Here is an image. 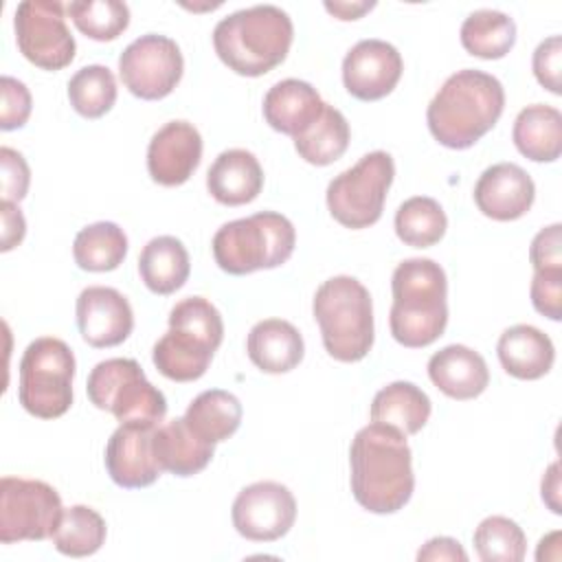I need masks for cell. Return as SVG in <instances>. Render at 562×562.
<instances>
[{
	"mask_svg": "<svg viewBox=\"0 0 562 562\" xmlns=\"http://www.w3.org/2000/svg\"><path fill=\"white\" fill-rule=\"evenodd\" d=\"M448 228V217L441 204L428 195H415L400 204L395 213L397 237L413 248L435 246Z\"/></svg>",
	"mask_w": 562,
	"mask_h": 562,
	"instance_id": "34",
	"label": "cell"
},
{
	"mask_svg": "<svg viewBox=\"0 0 562 562\" xmlns=\"http://www.w3.org/2000/svg\"><path fill=\"white\" fill-rule=\"evenodd\" d=\"M66 11L75 26L97 42H112L130 26V7L119 0H75Z\"/></svg>",
	"mask_w": 562,
	"mask_h": 562,
	"instance_id": "37",
	"label": "cell"
},
{
	"mask_svg": "<svg viewBox=\"0 0 562 562\" xmlns=\"http://www.w3.org/2000/svg\"><path fill=\"white\" fill-rule=\"evenodd\" d=\"M206 189L224 206L248 204L263 189V169L252 151L226 149L209 167Z\"/></svg>",
	"mask_w": 562,
	"mask_h": 562,
	"instance_id": "21",
	"label": "cell"
},
{
	"mask_svg": "<svg viewBox=\"0 0 562 562\" xmlns=\"http://www.w3.org/2000/svg\"><path fill=\"white\" fill-rule=\"evenodd\" d=\"M0 167H2V200L20 202L29 193L31 169L24 156L11 147H0Z\"/></svg>",
	"mask_w": 562,
	"mask_h": 562,
	"instance_id": "41",
	"label": "cell"
},
{
	"mask_svg": "<svg viewBox=\"0 0 562 562\" xmlns=\"http://www.w3.org/2000/svg\"><path fill=\"white\" fill-rule=\"evenodd\" d=\"M540 490H542V501L549 505V509L553 514H560L562 509H560V463L558 461L549 465L547 474L542 476Z\"/></svg>",
	"mask_w": 562,
	"mask_h": 562,
	"instance_id": "45",
	"label": "cell"
},
{
	"mask_svg": "<svg viewBox=\"0 0 562 562\" xmlns=\"http://www.w3.org/2000/svg\"><path fill=\"white\" fill-rule=\"evenodd\" d=\"M533 75L542 88H547L553 94L562 92V37L551 35L542 40L533 50Z\"/></svg>",
	"mask_w": 562,
	"mask_h": 562,
	"instance_id": "40",
	"label": "cell"
},
{
	"mask_svg": "<svg viewBox=\"0 0 562 562\" xmlns=\"http://www.w3.org/2000/svg\"><path fill=\"white\" fill-rule=\"evenodd\" d=\"M154 430L149 424H121L105 446V470L125 490L151 485L162 468L154 454Z\"/></svg>",
	"mask_w": 562,
	"mask_h": 562,
	"instance_id": "17",
	"label": "cell"
},
{
	"mask_svg": "<svg viewBox=\"0 0 562 562\" xmlns=\"http://www.w3.org/2000/svg\"><path fill=\"white\" fill-rule=\"evenodd\" d=\"M294 26L274 4H255L222 18L213 29L217 57L241 77H261L290 53Z\"/></svg>",
	"mask_w": 562,
	"mask_h": 562,
	"instance_id": "4",
	"label": "cell"
},
{
	"mask_svg": "<svg viewBox=\"0 0 562 562\" xmlns=\"http://www.w3.org/2000/svg\"><path fill=\"white\" fill-rule=\"evenodd\" d=\"M184 59L176 40L147 33L130 42L119 57L123 86L138 99L158 101L180 83Z\"/></svg>",
	"mask_w": 562,
	"mask_h": 562,
	"instance_id": "13",
	"label": "cell"
},
{
	"mask_svg": "<svg viewBox=\"0 0 562 562\" xmlns=\"http://www.w3.org/2000/svg\"><path fill=\"white\" fill-rule=\"evenodd\" d=\"M430 411V397L417 384L397 380L375 393L371 402V422L393 426L408 437L426 426Z\"/></svg>",
	"mask_w": 562,
	"mask_h": 562,
	"instance_id": "28",
	"label": "cell"
},
{
	"mask_svg": "<svg viewBox=\"0 0 562 562\" xmlns=\"http://www.w3.org/2000/svg\"><path fill=\"white\" fill-rule=\"evenodd\" d=\"M57 0H24L13 15L20 53L42 70H61L75 59V37Z\"/></svg>",
	"mask_w": 562,
	"mask_h": 562,
	"instance_id": "12",
	"label": "cell"
},
{
	"mask_svg": "<svg viewBox=\"0 0 562 562\" xmlns=\"http://www.w3.org/2000/svg\"><path fill=\"white\" fill-rule=\"evenodd\" d=\"M250 362L263 373H288L303 360L305 345L299 329L283 318H263L246 338Z\"/></svg>",
	"mask_w": 562,
	"mask_h": 562,
	"instance_id": "22",
	"label": "cell"
},
{
	"mask_svg": "<svg viewBox=\"0 0 562 562\" xmlns=\"http://www.w3.org/2000/svg\"><path fill=\"white\" fill-rule=\"evenodd\" d=\"M68 101L83 119H99L116 101V79L108 66L90 64L79 68L68 81Z\"/></svg>",
	"mask_w": 562,
	"mask_h": 562,
	"instance_id": "35",
	"label": "cell"
},
{
	"mask_svg": "<svg viewBox=\"0 0 562 562\" xmlns=\"http://www.w3.org/2000/svg\"><path fill=\"white\" fill-rule=\"evenodd\" d=\"M296 246L294 224L274 211L226 222L213 235L215 263L228 274H250L285 263Z\"/></svg>",
	"mask_w": 562,
	"mask_h": 562,
	"instance_id": "7",
	"label": "cell"
},
{
	"mask_svg": "<svg viewBox=\"0 0 562 562\" xmlns=\"http://www.w3.org/2000/svg\"><path fill=\"white\" fill-rule=\"evenodd\" d=\"M529 261L533 270H549L562 268V226L551 224L531 239L529 246Z\"/></svg>",
	"mask_w": 562,
	"mask_h": 562,
	"instance_id": "42",
	"label": "cell"
},
{
	"mask_svg": "<svg viewBox=\"0 0 562 562\" xmlns=\"http://www.w3.org/2000/svg\"><path fill=\"white\" fill-rule=\"evenodd\" d=\"M241 402L222 389L202 391L182 415L189 428L204 441L220 443L233 437L241 424Z\"/></svg>",
	"mask_w": 562,
	"mask_h": 562,
	"instance_id": "30",
	"label": "cell"
},
{
	"mask_svg": "<svg viewBox=\"0 0 562 562\" xmlns=\"http://www.w3.org/2000/svg\"><path fill=\"white\" fill-rule=\"evenodd\" d=\"M501 367L518 380H538L547 375L555 360L551 338L533 325L507 327L496 345Z\"/></svg>",
	"mask_w": 562,
	"mask_h": 562,
	"instance_id": "24",
	"label": "cell"
},
{
	"mask_svg": "<svg viewBox=\"0 0 562 562\" xmlns=\"http://www.w3.org/2000/svg\"><path fill=\"white\" fill-rule=\"evenodd\" d=\"M0 88H2V110H0V127L4 132L9 130H18V127H24V123L29 121L31 116V108H33V101H31V92L29 88L15 79V77H9L4 75L2 81H0Z\"/></svg>",
	"mask_w": 562,
	"mask_h": 562,
	"instance_id": "39",
	"label": "cell"
},
{
	"mask_svg": "<svg viewBox=\"0 0 562 562\" xmlns=\"http://www.w3.org/2000/svg\"><path fill=\"white\" fill-rule=\"evenodd\" d=\"M211 441L198 437L184 417H176L167 424H158L154 430V454L162 472L176 476H193L202 472L213 459Z\"/></svg>",
	"mask_w": 562,
	"mask_h": 562,
	"instance_id": "25",
	"label": "cell"
},
{
	"mask_svg": "<svg viewBox=\"0 0 562 562\" xmlns=\"http://www.w3.org/2000/svg\"><path fill=\"white\" fill-rule=\"evenodd\" d=\"M529 294L536 312H540L551 321H560L562 318V268L533 270Z\"/></svg>",
	"mask_w": 562,
	"mask_h": 562,
	"instance_id": "38",
	"label": "cell"
},
{
	"mask_svg": "<svg viewBox=\"0 0 562 562\" xmlns=\"http://www.w3.org/2000/svg\"><path fill=\"white\" fill-rule=\"evenodd\" d=\"M127 255V237L114 222H94L81 228L72 241V257L81 270H116Z\"/></svg>",
	"mask_w": 562,
	"mask_h": 562,
	"instance_id": "32",
	"label": "cell"
},
{
	"mask_svg": "<svg viewBox=\"0 0 562 562\" xmlns=\"http://www.w3.org/2000/svg\"><path fill=\"white\" fill-rule=\"evenodd\" d=\"M0 215H2V252H9L11 248H15L26 233V222L22 211L15 206V202H0Z\"/></svg>",
	"mask_w": 562,
	"mask_h": 562,
	"instance_id": "43",
	"label": "cell"
},
{
	"mask_svg": "<svg viewBox=\"0 0 562 562\" xmlns=\"http://www.w3.org/2000/svg\"><path fill=\"white\" fill-rule=\"evenodd\" d=\"M404 70L400 50L384 40H360L342 59V83L360 101H378L393 92Z\"/></svg>",
	"mask_w": 562,
	"mask_h": 562,
	"instance_id": "15",
	"label": "cell"
},
{
	"mask_svg": "<svg viewBox=\"0 0 562 562\" xmlns=\"http://www.w3.org/2000/svg\"><path fill=\"white\" fill-rule=\"evenodd\" d=\"M351 492L360 507L373 514H395L413 496V452L406 435L393 426L360 428L349 448Z\"/></svg>",
	"mask_w": 562,
	"mask_h": 562,
	"instance_id": "1",
	"label": "cell"
},
{
	"mask_svg": "<svg viewBox=\"0 0 562 562\" xmlns=\"http://www.w3.org/2000/svg\"><path fill=\"white\" fill-rule=\"evenodd\" d=\"M233 527L252 542H272L283 538L296 520V501L292 492L277 481H257L246 485L233 501Z\"/></svg>",
	"mask_w": 562,
	"mask_h": 562,
	"instance_id": "14",
	"label": "cell"
},
{
	"mask_svg": "<svg viewBox=\"0 0 562 562\" xmlns=\"http://www.w3.org/2000/svg\"><path fill=\"white\" fill-rule=\"evenodd\" d=\"M202 160V136L189 121L165 123L149 140L147 171L162 187L184 184Z\"/></svg>",
	"mask_w": 562,
	"mask_h": 562,
	"instance_id": "18",
	"label": "cell"
},
{
	"mask_svg": "<svg viewBox=\"0 0 562 562\" xmlns=\"http://www.w3.org/2000/svg\"><path fill=\"white\" fill-rule=\"evenodd\" d=\"M75 312L81 338L97 349L121 345L134 329L130 301L108 285H88L81 290Z\"/></svg>",
	"mask_w": 562,
	"mask_h": 562,
	"instance_id": "16",
	"label": "cell"
},
{
	"mask_svg": "<svg viewBox=\"0 0 562 562\" xmlns=\"http://www.w3.org/2000/svg\"><path fill=\"white\" fill-rule=\"evenodd\" d=\"M138 272L143 283L160 296L180 290L191 272L189 252L184 244L173 235H160L149 239L138 257Z\"/></svg>",
	"mask_w": 562,
	"mask_h": 562,
	"instance_id": "27",
	"label": "cell"
},
{
	"mask_svg": "<svg viewBox=\"0 0 562 562\" xmlns=\"http://www.w3.org/2000/svg\"><path fill=\"white\" fill-rule=\"evenodd\" d=\"M224 338L220 310L204 296H187L169 312V329L151 351L154 367L173 382L202 378Z\"/></svg>",
	"mask_w": 562,
	"mask_h": 562,
	"instance_id": "5",
	"label": "cell"
},
{
	"mask_svg": "<svg viewBox=\"0 0 562 562\" xmlns=\"http://www.w3.org/2000/svg\"><path fill=\"white\" fill-rule=\"evenodd\" d=\"M503 83L483 70L463 68L450 75L426 110L432 138L448 149H468L501 119Z\"/></svg>",
	"mask_w": 562,
	"mask_h": 562,
	"instance_id": "2",
	"label": "cell"
},
{
	"mask_svg": "<svg viewBox=\"0 0 562 562\" xmlns=\"http://www.w3.org/2000/svg\"><path fill=\"white\" fill-rule=\"evenodd\" d=\"M75 356L53 336L29 342L20 360L18 400L26 413L40 419L61 417L72 404Z\"/></svg>",
	"mask_w": 562,
	"mask_h": 562,
	"instance_id": "8",
	"label": "cell"
},
{
	"mask_svg": "<svg viewBox=\"0 0 562 562\" xmlns=\"http://www.w3.org/2000/svg\"><path fill=\"white\" fill-rule=\"evenodd\" d=\"M391 292L389 325L393 338L408 349L432 345L448 325V279L443 268L426 257L404 259L393 270Z\"/></svg>",
	"mask_w": 562,
	"mask_h": 562,
	"instance_id": "3",
	"label": "cell"
},
{
	"mask_svg": "<svg viewBox=\"0 0 562 562\" xmlns=\"http://www.w3.org/2000/svg\"><path fill=\"white\" fill-rule=\"evenodd\" d=\"M474 549L483 562H520L527 553V536L507 516H487L474 529Z\"/></svg>",
	"mask_w": 562,
	"mask_h": 562,
	"instance_id": "36",
	"label": "cell"
},
{
	"mask_svg": "<svg viewBox=\"0 0 562 562\" xmlns=\"http://www.w3.org/2000/svg\"><path fill=\"white\" fill-rule=\"evenodd\" d=\"M417 560L426 562V560H432V562H441V560H448V562H465L468 560V553L465 549L461 547L459 540L454 538H448V536H437V538H430L419 551H417Z\"/></svg>",
	"mask_w": 562,
	"mask_h": 562,
	"instance_id": "44",
	"label": "cell"
},
{
	"mask_svg": "<svg viewBox=\"0 0 562 562\" xmlns=\"http://www.w3.org/2000/svg\"><path fill=\"white\" fill-rule=\"evenodd\" d=\"M516 149L533 162H553L562 154V114L553 105L533 103L518 112L512 130Z\"/></svg>",
	"mask_w": 562,
	"mask_h": 562,
	"instance_id": "26",
	"label": "cell"
},
{
	"mask_svg": "<svg viewBox=\"0 0 562 562\" xmlns=\"http://www.w3.org/2000/svg\"><path fill=\"white\" fill-rule=\"evenodd\" d=\"M349 138L351 132L345 114L325 103L321 114L301 134L294 136V149L305 162L325 167L347 151Z\"/></svg>",
	"mask_w": 562,
	"mask_h": 562,
	"instance_id": "29",
	"label": "cell"
},
{
	"mask_svg": "<svg viewBox=\"0 0 562 562\" xmlns=\"http://www.w3.org/2000/svg\"><path fill=\"white\" fill-rule=\"evenodd\" d=\"M64 507L57 490L37 479L2 476L0 481V542L53 538Z\"/></svg>",
	"mask_w": 562,
	"mask_h": 562,
	"instance_id": "11",
	"label": "cell"
},
{
	"mask_svg": "<svg viewBox=\"0 0 562 562\" xmlns=\"http://www.w3.org/2000/svg\"><path fill=\"white\" fill-rule=\"evenodd\" d=\"M105 520L88 505H72L64 509L61 520L53 533V544L61 555L86 558L101 549L105 542Z\"/></svg>",
	"mask_w": 562,
	"mask_h": 562,
	"instance_id": "33",
	"label": "cell"
},
{
	"mask_svg": "<svg viewBox=\"0 0 562 562\" xmlns=\"http://www.w3.org/2000/svg\"><path fill=\"white\" fill-rule=\"evenodd\" d=\"M325 101L318 90L301 79L277 81L263 97V119L281 134H301L323 110Z\"/></svg>",
	"mask_w": 562,
	"mask_h": 562,
	"instance_id": "23",
	"label": "cell"
},
{
	"mask_svg": "<svg viewBox=\"0 0 562 562\" xmlns=\"http://www.w3.org/2000/svg\"><path fill=\"white\" fill-rule=\"evenodd\" d=\"M395 178V162L389 151H369L353 167L327 184V209L345 228L360 231L382 217L386 193Z\"/></svg>",
	"mask_w": 562,
	"mask_h": 562,
	"instance_id": "10",
	"label": "cell"
},
{
	"mask_svg": "<svg viewBox=\"0 0 562 562\" xmlns=\"http://www.w3.org/2000/svg\"><path fill=\"white\" fill-rule=\"evenodd\" d=\"M88 400L110 411L121 424L158 426L167 415V400L134 358H108L94 364L86 382Z\"/></svg>",
	"mask_w": 562,
	"mask_h": 562,
	"instance_id": "9",
	"label": "cell"
},
{
	"mask_svg": "<svg viewBox=\"0 0 562 562\" xmlns=\"http://www.w3.org/2000/svg\"><path fill=\"white\" fill-rule=\"evenodd\" d=\"M430 382L452 400H474L490 384V369L483 356L465 345H448L428 360Z\"/></svg>",
	"mask_w": 562,
	"mask_h": 562,
	"instance_id": "20",
	"label": "cell"
},
{
	"mask_svg": "<svg viewBox=\"0 0 562 562\" xmlns=\"http://www.w3.org/2000/svg\"><path fill=\"white\" fill-rule=\"evenodd\" d=\"M325 351L338 362H358L373 347V303L369 290L349 274L316 288L312 301Z\"/></svg>",
	"mask_w": 562,
	"mask_h": 562,
	"instance_id": "6",
	"label": "cell"
},
{
	"mask_svg": "<svg viewBox=\"0 0 562 562\" xmlns=\"http://www.w3.org/2000/svg\"><path fill=\"white\" fill-rule=\"evenodd\" d=\"M516 42V22L496 9L472 11L461 24V46L481 59L505 57Z\"/></svg>",
	"mask_w": 562,
	"mask_h": 562,
	"instance_id": "31",
	"label": "cell"
},
{
	"mask_svg": "<svg viewBox=\"0 0 562 562\" xmlns=\"http://www.w3.org/2000/svg\"><path fill=\"white\" fill-rule=\"evenodd\" d=\"M373 7L375 2H325V9L338 20H358Z\"/></svg>",
	"mask_w": 562,
	"mask_h": 562,
	"instance_id": "46",
	"label": "cell"
},
{
	"mask_svg": "<svg viewBox=\"0 0 562 562\" xmlns=\"http://www.w3.org/2000/svg\"><path fill=\"white\" fill-rule=\"evenodd\" d=\"M536 198L531 176L516 162H496L487 167L474 184V202L485 217L512 222L522 217Z\"/></svg>",
	"mask_w": 562,
	"mask_h": 562,
	"instance_id": "19",
	"label": "cell"
}]
</instances>
